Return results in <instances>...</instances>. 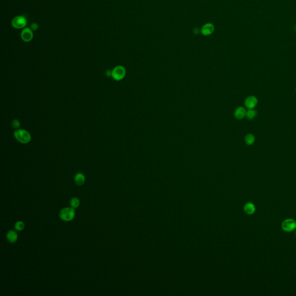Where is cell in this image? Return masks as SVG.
Segmentation results:
<instances>
[{"label": "cell", "instance_id": "14", "mask_svg": "<svg viewBox=\"0 0 296 296\" xmlns=\"http://www.w3.org/2000/svg\"><path fill=\"white\" fill-rule=\"evenodd\" d=\"M257 115V111L254 109H248V111L247 112L246 117L248 120H252L254 119Z\"/></svg>", "mask_w": 296, "mask_h": 296}, {"label": "cell", "instance_id": "19", "mask_svg": "<svg viewBox=\"0 0 296 296\" xmlns=\"http://www.w3.org/2000/svg\"><path fill=\"white\" fill-rule=\"evenodd\" d=\"M106 75H107V76H108V77L112 76V71H110V70L107 71H106Z\"/></svg>", "mask_w": 296, "mask_h": 296}, {"label": "cell", "instance_id": "11", "mask_svg": "<svg viewBox=\"0 0 296 296\" xmlns=\"http://www.w3.org/2000/svg\"><path fill=\"white\" fill-rule=\"evenodd\" d=\"M7 238L8 242L10 243L15 242L17 239V234L16 232L13 230L9 231L7 234Z\"/></svg>", "mask_w": 296, "mask_h": 296}, {"label": "cell", "instance_id": "5", "mask_svg": "<svg viewBox=\"0 0 296 296\" xmlns=\"http://www.w3.org/2000/svg\"><path fill=\"white\" fill-rule=\"evenodd\" d=\"M282 228L286 232H291L296 229V222L292 219H288L282 224Z\"/></svg>", "mask_w": 296, "mask_h": 296}, {"label": "cell", "instance_id": "8", "mask_svg": "<svg viewBox=\"0 0 296 296\" xmlns=\"http://www.w3.org/2000/svg\"><path fill=\"white\" fill-rule=\"evenodd\" d=\"M215 26L212 23H208L204 25L201 29V33L204 36H208L214 33Z\"/></svg>", "mask_w": 296, "mask_h": 296}, {"label": "cell", "instance_id": "3", "mask_svg": "<svg viewBox=\"0 0 296 296\" xmlns=\"http://www.w3.org/2000/svg\"><path fill=\"white\" fill-rule=\"evenodd\" d=\"M126 71L125 68L122 66L115 67L112 71V77L116 81H120L125 77Z\"/></svg>", "mask_w": 296, "mask_h": 296}, {"label": "cell", "instance_id": "12", "mask_svg": "<svg viewBox=\"0 0 296 296\" xmlns=\"http://www.w3.org/2000/svg\"><path fill=\"white\" fill-rule=\"evenodd\" d=\"M74 180L76 185L79 186H81L84 183L85 181V177L84 175L82 173H78L75 175Z\"/></svg>", "mask_w": 296, "mask_h": 296}, {"label": "cell", "instance_id": "9", "mask_svg": "<svg viewBox=\"0 0 296 296\" xmlns=\"http://www.w3.org/2000/svg\"><path fill=\"white\" fill-rule=\"evenodd\" d=\"M247 111L245 108L242 107H239L235 110L234 116L235 119L241 120L244 119L247 115Z\"/></svg>", "mask_w": 296, "mask_h": 296}, {"label": "cell", "instance_id": "2", "mask_svg": "<svg viewBox=\"0 0 296 296\" xmlns=\"http://www.w3.org/2000/svg\"><path fill=\"white\" fill-rule=\"evenodd\" d=\"M75 212L73 208H65L62 209L59 213V216L64 221L69 222L72 221L75 217Z\"/></svg>", "mask_w": 296, "mask_h": 296}, {"label": "cell", "instance_id": "17", "mask_svg": "<svg viewBox=\"0 0 296 296\" xmlns=\"http://www.w3.org/2000/svg\"><path fill=\"white\" fill-rule=\"evenodd\" d=\"M12 127L13 128L18 129L20 127V122H19V120L15 119L12 122Z\"/></svg>", "mask_w": 296, "mask_h": 296}, {"label": "cell", "instance_id": "20", "mask_svg": "<svg viewBox=\"0 0 296 296\" xmlns=\"http://www.w3.org/2000/svg\"></svg>", "mask_w": 296, "mask_h": 296}, {"label": "cell", "instance_id": "15", "mask_svg": "<svg viewBox=\"0 0 296 296\" xmlns=\"http://www.w3.org/2000/svg\"><path fill=\"white\" fill-rule=\"evenodd\" d=\"M70 204L73 208H78L80 204V201L77 197H73L70 201Z\"/></svg>", "mask_w": 296, "mask_h": 296}, {"label": "cell", "instance_id": "18", "mask_svg": "<svg viewBox=\"0 0 296 296\" xmlns=\"http://www.w3.org/2000/svg\"><path fill=\"white\" fill-rule=\"evenodd\" d=\"M38 25L36 23H34L32 25H31V29L33 30V31H36L38 29Z\"/></svg>", "mask_w": 296, "mask_h": 296}, {"label": "cell", "instance_id": "13", "mask_svg": "<svg viewBox=\"0 0 296 296\" xmlns=\"http://www.w3.org/2000/svg\"><path fill=\"white\" fill-rule=\"evenodd\" d=\"M245 142L247 145L251 146L255 142V137L253 134L249 133L245 137Z\"/></svg>", "mask_w": 296, "mask_h": 296}, {"label": "cell", "instance_id": "21", "mask_svg": "<svg viewBox=\"0 0 296 296\" xmlns=\"http://www.w3.org/2000/svg\"></svg>", "mask_w": 296, "mask_h": 296}, {"label": "cell", "instance_id": "10", "mask_svg": "<svg viewBox=\"0 0 296 296\" xmlns=\"http://www.w3.org/2000/svg\"><path fill=\"white\" fill-rule=\"evenodd\" d=\"M256 210L255 206L252 203H247L244 206V211L247 215H252L254 214Z\"/></svg>", "mask_w": 296, "mask_h": 296}, {"label": "cell", "instance_id": "16", "mask_svg": "<svg viewBox=\"0 0 296 296\" xmlns=\"http://www.w3.org/2000/svg\"><path fill=\"white\" fill-rule=\"evenodd\" d=\"M25 227V224L22 221L17 222L15 224V229L17 231L22 230Z\"/></svg>", "mask_w": 296, "mask_h": 296}, {"label": "cell", "instance_id": "6", "mask_svg": "<svg viewBox=\"0 0 296 296\" xmlns=\"http://www.w3.org/2000/svg\"><path fill=\"white\" fill-rule=\"evenodd\" d=\"M34 34L31 28H24L21 33V38L25 42H29L33 40Z\"/></svg>", "mask_w": 296, "mask_h": 296}, {"label": "cell", "instance_id": "7", "mask_svg": "<svg viewBox=\"0 0 296 296\" xmlns=\"http://www.w3.org/2000/svg\"><path fill=\"white\" fill-rule=\"evenodd\" d=\"M257 104H258V99L254 96H248L247 99H245L244 102L245 107L248 109H254L255 107L257 106Z\"/></svg>", "mask_w": 296, "mask_h": 296}, {"label": "cell", "instance_id": "4", "mask_svg": "<svg viewBox=\"0 0 296 296\" xmlns=\"http://www.w3.org/2000/svg\"><path fill=\"white\" fill-rule=\"evenodd\" d=\"M27 19L25 16L20 15L15 17L11 22L12 27L16 29H22L27 25Z\"/></svg>", "mask_w": 296, "mask_h": 296}, {"label": "cell", "instance_id": "1", "mask_svg": "<svg viewBox=\"0 0 296 296\" xmlns=\"http://www.w3.org/2000/svg\"><path fill=\"white\" fill-rule=\"evenodd\" d=\"M14 137L17 141L24 144L30 142L31 139V137L29 132L23 129H17L14 132Z\"/></svg>", "mask_w": 296, "mask_h": 296}]
</instances>
